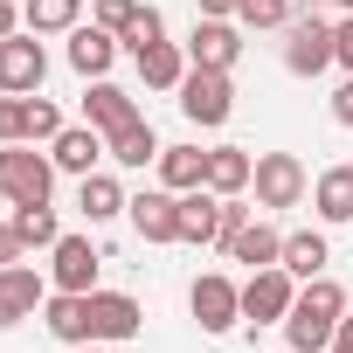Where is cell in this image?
<instances>
[{
    "label": "cell",
    "mask_w": 353,
    "mask_h": 353,
    "mask_svg": "<svg viewBox=\"0 0 353 353\" xmlns=\"http://www.w3.org/2000/svg\"><path fill=\"white\" fill-rule=\"evenodd\" d=\"M49 159H56V173H77V181H83V173H97V159H111V152H104L97 125H63L49 139Z\"/></svg>",
    "instance_id": "cell-14"
},
{
    "label": "cell",
    "mask_w": 353,
    "mask_h": 353,
    "mask_svg": "<svg viewBox=\"0 0 353 353\" xmlns=\"http://www.w3.org/2000/svg\"><path fill=\"white\" fill-rule=\"evenodd\" d=\"M0 194L14 208L21 201H49L56 194V159L35 152V145H0Z\"/></svg>",
    "instance_id": "cell-2"
},
{
    "label": "cell",
    "mask_w": 353,
    "mask_h": 353,
    "mask_svg": "<svg viewBox=\"0 0 353 353\" xmlns=\"http://www.w3.org/2000/svg\"><path fill=\"white\" fill-rule=\"evenodd\" d=\"M339 319H346V291L332 277H305L298 305L284 312V346L291 353H325L332 332H339Z\"/></svg>",
    "instance_id": "cell-1"
},
{
    "label": "cell",
    "mask_w": 353,
    "mask_h": 353,
    "mask_svg": "<svg viewBox=\"0 0 353 353\" xmlns=\"http://www.w3.org/2000/svg\"><path fill=\"white\" fill-rule=\"evenodd\" d=\"M312 208L319 222H353V166H325L312 181Z\"/></svg>",
    "instance_id": "cell-22"
},
{
    "label": "cell",
    "mask_w": 353,
    "mask_h": 353,
    "mask_svg": "<svg viewBox=\"0 0 353 353\" xmlns=\"http://www.w3.org/2000/svg\"><path fill=\"white\" fill-rule=\"evenodd\" d=\"M132 118H139V104H132V90H118V83H104V77H97L90 90H83V125H97L104 139H111L118 125H132Z\"/></svg>",
    "instance_id": "cell-17"
},
{
    "label": "cell",
    "mask_w": 353,
    "mask_h": 353,
    "mask_svg": "<svg viewBox=\"0 0 353 353\" xmlns=\"http://www.w3.org/2000/svg\"><path fill=\"white\" fill-rule=\"evenodd\" d=\"M42 77H49V56H42V35L14 28L8 42H0V90H8V97H35V90H42Z\"/></svg>",
    "instance_id": "cell-8"
},
{
    "label": "cell",
    "mask_w": 353,
    "mask_h": 353,
    "mask_svg": "<svg viewBox=\"0 0 353 353\" xmlns=\"http://www.w3.org/2000/svg\"><path fill=\"white\" fill-rule=\"evenodd\" d=\"M325 263H332V250H325L319 229H291L284 236V270L291 277H325Z\"/></svg>",
    "instance_id": "cell-27"
},
{
    "label": "cell",
    "mask_w": 353,
    "mask_h": 353,
    "mask_svg": "<svg viewBox=\"0 0 353 353\" xmlns=\"http://www.w3.org/2000/svg\"><path fill=\"white\" fill-rule=\"evenodd\" d=\"M104 152H111L118 166H159V139H152V125H145V118L118 125V132L104 139Z\"/></svg>",
    "instance_id": "cell-24"
},
{
    "label": "cell",
    "mask_w": 353,
    "mask_h": 353,
    "mask_svg": "<svg viewBox=\"0 0 353 353\" xmlns=\"http://www.w3.org/2000/svg\"><path fill=\"white\" fill-rule=\"evenodd\" d=\"M21 250H28V243L14 236V222H0V270H8V263H21Z\"/></svg>",
    "instance_id": "cell-34"
},
{
    "label": "cell",
    "mask_w": 353,
    "mask_h": 353,
    "mask_svg": "<svg viewBox=\"0 0 353 353\" xmlns=\"http://www.w3.org/2000/svg\"><path fill=\"white\" fill-rule=\"evenodd\" d=\"M159 35H166V14H159V8H139V21L125 28V49H145V42H159Z\"/></svg>",
    "instance_id": "cell-32"
},
{
    "label": "cell",
    "mask_w": 353,
    "mask_h": 353,
    "mask_svg": "<svg viewBox=\"0 0 353 353\" xmlns=\"http://www.w3.org/2000/svg\"><path fill=\"white\" fill-rule=\"evenodd\" d=\"M181 243H222V194L215 188H194V194H181Z\"/></svg>",
    "instance_id": "cell-18"
},
{
    "label": "cell",
    "mask_w": 353,
    "mask_h": 353,
    "mask_svg": "<svg viewBox=\"0 0 353 353\" xmlns=\"http://www.w3.org/2000/svg\"><path fill=\"white\" fill-rule=\"evenodd\" d=\"M125 215H132L139 243H181V194H173V188H145V194H132Z\"/></svg>",
    "instance_id": "cell-11"
},
{
    "label": "cell",
    "mask_w": 353,
    "mask_h": 353,
    "mask_svg": "<svg viewBox=\"0 0 353 353\" xmlns=\"http://www.w3.org/2000/svg\"><path fill=\"white\" fill-rule=\"evenodd\" d=\"M83 21V0H21V28L28 35H70Z\"/></svg>",
    "instance_id": "cell-26"
},
{
    "label": "cell",
    "mask_w": 353,
    "mask_h": 353,
    "mask_svg": "<svg viewBox=\"0 0 353 353\" xmlns=\"http://www.w3.org/2000/svg\"><path fill=\"white\" fill-rule=\"evenodd\" d=\"M325 353H353V305H346V319H339V332H332V346Z\"/></svg>",
    "instance_id": "cell-36"
},
{
    "label": "cell",
    "mask_w": 353,
    "mask_h": 353,
    "mask_svg": "<svg viewBox=\"0 0 353 353\" xmlns=\"http://www.w3.org/2000/svg\"><path fill=\"white\" fill-rule=\"evenodd\" d=\"M159 188H173V194L208 188V152L201 145H159Z\"/></svg>",
    "instance_id": "cell-20"
},
{
    "label": "cell",
    "mask_w": 353,
    "mask_h": 353,
    "mask_svg": "<svg viewBox=\"0 0 353 353\" xmlns=\"http://www.w3.org/2000/svg\"><path fill=\"white\" fill-rule=\"evenodd\" d=\"M56 132H63V111L49 97H0V145H35Z\"/></svg>",
    "instance_id": "cell-9"
},
{
    "label": "cell",
    "mask_w": 353,
    "mask_h": 353,
    "mask_svg": "<svg viewBox=\"0 0 353 353\" xmlns=\"http://www.w3.org/2000/svg\"><path fill=\"white\" fill-rule=\"evenodd\" d=\"M139 8H145V0H97V28H111V35L125 42V28L139 21Z\"/></svg>",
    "instance_id": "cell-31"
},
{
    "label": "cell",
    "mask_w": 353,
    "mask_h": 353,
    "mask_svg": "<svg viewBox=\"0 0 353 353\" xmlns=\"http://www.w3.org/2000/svg\"><path fill=\"white\" fill-rule=\"evenodd\" d=\"M332 118H339V125H353V77L332 90Z\"/></svg>",
    "instance_id": "cell-35"
},
{
    "label": "cell",
    "mask_w": 353,
    "mask_h": 353,
    "mask_svg": "<svg viewBox=\"0 0 353 353\" xmlns=\"http://www.w3.org/2000/svg\"><path fill=\"white\" fill-rule=\"evenodd\" d=\"M14 236H21L28 250H56V236H63V229H56V208H49V201H21V208H14Z\"/></svg>",
    "instance_id": "cell-29"
},
{
    "label": "cell",
    "mask_w": 353,
    "mask_h": 353,
    "mask_svg": "<svg viewBox=\"0 0 353 353\" xmlns=\"http://www.w3.org/2000/svg\"><path fill=\"white\" fill-rule=\"evenodd\" d=\"M83 353H97V339H90V346H83Z\"/></svg>",
    "instance_id": "cell-40"
},
{
    "label": "cell",
    "mask_w": 353,
    "mask_h": 353,
    "mask_svg": "<svg viewBox=\"0 0 353 353\" xmlns=\"http://www.w3.org/2000/svg\"><path fill=\"white\" fill-rule=\"evenodd\" d=\"M125 188L111 181V173H83L77 181V208H83V222H111V215H125Z\"/></svg>",
    "instance_id": "cell-23"
},
{
    "label": "cell",
    "mask_w": 353,
    "mask_h": 353,
    "mask_svg": "<svg viewBox=\"0 0 353 353\" xmlns=\"http://www.w3.org/2000/svg\"><path fill=\"white\" fill-rule=\"evenodd\" d=\"M236 56H243V28L201 14L194 35H188V63H194V70H236Z\"/></svg>",
    "instance_id": "cell-13"
},
{
    "label": "cell",
    "mask_w": 353,
    "mask_h": 353,
    "mask_svg": "<svg viewBox=\"0 0 353 353\" xmlns=\"http://www.w3.org/2000/svg\"><path fill=\"white\" fill-rule=\"evenodd\" d=\"M14 28H21V14H14V0H0V42H8Z\"/></svg>",
    "instance_id": "cell-38"
},
{
    "label": "cell",
    "mask_w": 353,
    "mask_h": 353,
    "mask_svg": "<svg viewBox=\"0 0 353 353\" xmlns=\"http://www.w3.org/2000/svg\"><path fill=\"white\" fill-rule=\"evenodd\" d=\"M194 8H201L208 21H229V14H236V0H194Z\"/></svg>",
    "instance_id": "cell-37"
},
{
    "label": "cell",
    "mask_w": 353,
    "mask_h": 353,
    "mask_svg": "<svg viewBox=\"0 0 353 353\" xmlns=\"http://www.w3.org/2000/svg\"><path fill=\"white\" fill-rule=\"evenodd\" d=\"M97 270H104V256L90 250V236H56V250H49L56 291H97Z\"/></svg>",
    "instance_id": "cell-12"
},
{
    "label": "cell",
    "mask_w": 353,
    "mask_h": 353,
    "mask_svg": "<svg viewBox=\"0 0 353 353\" xmlns=\"http://www.w3.org/2000/svg\"><path fill=\"white\" fill-rule=\"evenodd\" d=\"M291 305H298V277H291L284 263L250 270V284H243V319H250V325H284Z\"/></svg>",
    "instance_id": "cell-6"
},
{
    "label": "cell",
    "mask_w": 353,
    "mask_h": 353,
    "mask_svg": "<svg viewBox=\"0 0 353 353\" xmlns=\"http://www.w3.org/2000/svg\"><path fill=\"white\" fill-rule=\"evenodd\" d=\"M319 8H339V14H353V0H319Z\"/></svg>",
    "instance_id": "cell-39"
},
{
    "label": "cell",
    "mask_w": 353,
    "mask_h": 353,
    "mask_svg": "<svg viewBox=\"0 0 353 353\" xmlns=\"http://www.w3.org/2000/svg\"><path fill=\"white\" fill-rule=\"evenodd\" d=\"M111 63H118V35H111V28H97V21H90V28L77 21V28H70V70L90 83V77H104Z\"/></svg>",
    "instance_id": "cell-16"
},
{
    "label": "cell",
    "mask_w": 353,
    "mask_h": 353,
    "mask_svg": "<svg viewBox=\"0 0 353 353\" xmlns=\"http://www.w3.org/2000/svg\"><path fill=\"white\" fill-rule=\"evenodd\" d=\"M332 42H339V70L353 77V14H346V21H332Z\"/></svg>",
    "instance_id": "cell-33"
},
{
    "label": "cell",
    "mask_w": 353,
    "mask_h": 353,
    "mask_svg": "<svg viewBox=\"0 0 353 353\" xmlns=\"http://www.w3.org/2000/svg\"><path fill=\"white\" fill-rule=\"evenodd\" d=\"M132 56H139V77H145V90H181V77H188V49H173V42L159 35V42L132 49Z\"/></svg>",
    "instance_id": "cell-21"
},
{
    "label": "cell",
    "mask_w": 353,
    "mask_h": 353,
    "mask_svg": "<svg viewBox=\"0 0 353 353\" xmlns=\"http://www.w3.org/2000/svg\"><path fill=\"white\" fill-rule=\"evenodd\" d=\"M42 325L63 339V346H90V325H83V291H56L42 305Z\"/></svg>",
    "instance_id": "cell-25"
},
{
    "label": "cell",
    "mask_w": 353,
    "mask_h": 353,
    "mask_svg": "<svg viewBox=\"0 0 353 353\" xmlns=\"http://www.w3.org/2000/svg\"><path fill=\"white\" fill-rule=\"evenodd\" d=\"M291 0H236V28H284Z\"/></svg>",
    "instance_id": "cell-30"
},
{
    "label": "cell",
    "mask_w": 353,
    "mask_h": 353,
    "mask_svg": "<svg viewBox=\"0 0 353 353\" xmlns=\"http://www.w3.org/2000/svg\"><path fill=\"white\" fill-rule=\"evenodd\" d=\"M222 250H229V263H250V270L284 263V236H277L270 222H243L236 236H222Z\"/></svg>",
    "instance_id": "cell-19"
},
{
    "label": "cell",
    "mask_w": 353,
    "mask_h": 353,
    "mask_svg": "<svg viewBox=\"0 0 353 353\" xmlns=\"http://www.w3.org/2000/svg\"><path fill=\"white\" fill-rule=\"evenodd\" d=\"M250 173H256V159H250L243 145H215V152H208V188H215V194H243Z\"/></svg>",
    "instance_id": "cell-28"
},
{
    "label": "cell",
    "mask_w": 353,
    "mask_h": 353,
    "mask_svg": "<svg viewBox=\"0 0 353 353\" xmlns=\"http://www.w3.org/2000/svg\"><path fill=\"white\" fill-rule=\"evenodd\" d=\"M188 312H194V325H201V332H229V325L243 319V284H229L222 270H208V277H194Z\"/></svg>",
    "instance_id": "cell-10"
},
{
    "label": "cell",
    "mask_w": 353,
    "mask_h": 353,
    "mask_svg": "<svg viewBox=\"0 0 353 353\" xmlns=\"http://www.w3.org/2000/svg\"><path fill=\"white\" fill-rule=\"evenodd\" d=\"M49 305V284L28 270V263H8L0 270V325H21V319H35Z\"/></svg>",
    "instance_id": "cell-15"
},
{
    "label": "cell",
    "mask_w": 353,
    "mask_h": 353,
    "mask_svg": "<svg viewBox=\"0 0 353 353\" xmlns=\"http://www.w3.org/2000/svg\"><path fill=\"white\" fill-rule=\"evenodd\" d=\"M181 111H188V125H229V111H236V83H229V70H194L188 63V77H181Z\"/></svg>",
    "instance_id": "cell-5"
},
{
    "label": "cell",
    "mask_w": 353,
    "mask_h": 353,
    "mask_svg": "<svg viewBox=\"0 0 353 353\" xmlns=\"http://www.w3.org/2000/svg\"><path fill=\"white\" fill-rule=\"evenodd\" d=\"M250 188H256V208H298L312 194V173H305L298 152H256Z\"/></svg>",
    "instance_id": "cell-4"
},
{
    "label": "cell",
    "mask_w": 353,
    "mask_h": 353,
    "mask_svg": "<svg viewBox=\"0 0 353 353\" xmlns=\"http://www.w3.org/2000/svg\"><path fill=\"white\" fill-rule=\"evenodd\" d=\"M83 325H90V339H139L145 332V312H139V298L132 291H83Z\"/></svg>",
    "instance_id": "cell-7"
},
{
    "label": "cell",
    "mask_w": 353,
    "mask_h": 353,
    "mask_svg": "<svg viewBox=\"0 0 353 353\" xmlns=\"http://www.w3.org/2000/svg\"><path fill=\"white\" fill-rule=\"evenodd\" d=\"M332 63H339L332 21H319V14H291V21H284V70H291V77H319V70H332Z\"/></svg>",
    "instance_id": "cell-3"
}]
</instances>
